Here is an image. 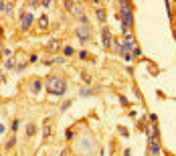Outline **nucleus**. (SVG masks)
<instances>
[{
  "label": "nucleus",
  "instance_id": "f257e3e1",
  "mask_svg": "<svg viewBox=\"0 0 176 156\" xmlns=\"http://www.w3.org/2000/svg\"><path fill=\"white\" fill-rule=\"evenodd\" d=\"M47 89H49L51 95H63L67 91V81L61 75H51L47 79Z\"/></svg>",
  "mask_w": 176,
  "mask_h": 156
},
{
  "label": "nucleus",
  "instance_id": "f03ea898",
  "mask_svg": "<svg viewBox=\"0 0 176 156\" xmlns=\"http://www.w3.org/2000/svg\"><path fill=\"white\" fill-rule=\"evenodd\" d=\"M119 16H121V29L124 33L128 34V31L132 29V22H134V8L129 2H119Z\"/></svg>",
  "mask_w": 176,
  "mask_h": 156
},
{
  "label": "nucleus",
  "instance_id": "7ed1b4c3",
  "mask_svg": "<svg viewBox=\"0 0 176 156\" xmlns=\"http://www.w3.org/2000/svg\"><path fill=\"white\" fill-rule=\"evenodd\" d=\"M33 22H35V16H33L31 12H23V14H20V29H23V31H28Z\"/></svg>",
  "mask_w": 176,
  "mask_h": 156
},
{
  "label": "nucleus",
  "instance_id": "20e7f679",
  "mask_svg": "<svg viewBox=\"0 0 176 156\" xmlns=\"http://www.w3.org/2000/svg\"><path fill=\"white\" fill-rule=\"evenodd\" d=\"M75 33H77V37H79V41H81V43L89 41V37H91V31H89V26H87V24H79Z\"/></svg>",
  "mask_w": 176,
  "mask_h": 156
},
{
  "label": "nucleus",
  "instance_id": "39448f33",
  "mask_svg": "<svg viewBox=\"0 0 176 156\" xmlns=\"http://www.w3.org/2000/svg\"><path fill=\"white\" fill-rule=\"evenodd\" d=\"M41 89H43V83H41L39 79H33V81H31V91H33V93H39Z\"/></svg>",
  "mask_w": 176,
  "mask_h": 156
},
{
  "label": "nucleus",
  "instance_id": "423d86ee",
  "mask_svg": "<svg viewBox=\"0 0 176 156\" xmlns=\"http://www.w3.org/2000/svg\"><path fill=\"white\" fill-rule=\"evenodd\" d=\"M111 45V39H109V29L103 26V47H109Z\"/></svg>",
  "mask_w": 176,
  "mask_h": 156
},
{
  "label": "nucleus",
  "instance_id": "0eeeda50",
  "mask_svg": "<svg viewBox=\"0 0 176 156\" xmlns=\"http://www.w3.org/2000/svg\"><path fill=\"white\" fill-rule=\"evenodd\" d=\"M0 8H2L4 14H10V12H12V4H10V2H2V4H0Z\"/></svg>",
  "mask_w": 176,
  "mask_h": 156
},
{
  "label": "nucleus",
  "instance_id": "6e6552de",
  "mask_svg": "<svg viewBox=\"0 0 176 156\" xmlns=\"http://www.w3.org/2000/svg\"><path fill=\"white\" fill-rule=\"evenodd\" d=\"M97 18L101 24H105V10H101V8H97Z\"/></svg>",
  "mask_w": 176,
  "mask_h": 156
},
{
  "label": "nucleus",
  "instance_id": "1a4fd4ad",
  "mask_svg": "<svg viewBox=\"0 0 176 156\" xmlns=\"http://www.w3.org/2000/svg\"><path fill=\"white\" fill-rule=\"evenodd\" d=\"M69 105H73V100H65L63 103H61V108H59V110L65 111V110H69Z\"/></svg>",
  "mask_w": 176,
  "mask_h": 156
},
{
  "label": "nucleus",
  "instance_id": "9d476101",
  "mask_svg": "<svg viewBox=\"0 0 176 156\" xmlns=\"http://www.w3.org/2000/svg\"><path fill=\"white\" fill-rule=\"evenodd\" d=\"M14 144H16V136H12L8 142H4V148H6V150H10V148H12Z\"/></svg>",
  "mask_w": 176,
  "mask_h": 156
},
{
  "label": "nucleus",
  "instance_id": "9b49d317",
  "mask_svg": "<svg viewBox=\"0 0 176 156\" xmlns=\"http://www.w3.org/2000/svg\"><path fill=\"white\" fill-rule=\"evenodd\" d=\"M36 132V128H35V124H28V126H26V136H28V138H31V136H33V134Z\"/></svg>",
  "mask_w": 176,
  "mask_h": 156
},
{
  "label": "nucleus",
  "instance_id": "f8f14e48",
  "mask_svg": "<svg viewBox=\"0 0 176 156\" xmlns=\"http://www.w3.org/2000/svg\"><path fill=\"white\" fill-rule=\"evenodd\" d=\"M73 53H75V49H73V47H65V49H63V55H65V57H71Z\"/></svg>",
  "mask_w": 176,
  "mask_h": 156
},
{
  "label": "nucleus",
  "instance_id": "ddd939ff",
  "mask_svg": "<svg viewBox=\"0 0 176 156\" xmlns=\"http://www.w3.org/2000/svg\"><path fill=\"white\" fill-rule=\"evenodd\" d=\"M18 128H20V122H18V120H14V122H12V132H16Z\"/></svg>",
  "mask_w": 176,
  "mask_h": 156
},
{
  "label": "nucleus",
  "instance_id": "4468645a",
  "mask_svg": "<svg viewBox=\"0 0 176 156\" xmlns=\"http://www.w3.org/2000/svg\"><path fill=\"white\" fill-rule=\"evenodd\" d=\"M59 49V43H49V51H57Z\"/></svg>",
  "mask_w": 176,
  "mask_h": 156
},
{
  "label": "nucleus",
  "instance_id": "2eb2a0df",
  "mask_svg": "<svg viewBox=\"0 0 176 156\" xmlns=\"http://www.w3.org/2000/svg\"><path fill=\"white\" fill-rule=\"evenodd\" d=\"M12 65H14V59H8V61L4 63V69H10Z\"/></svg>",
  "mask_w": 176,
  "mask_h": 156
},
{
  "label": "nucleus",
  "instance_id": "dca6fc26",
  "mask_svg": "<svg viewBox=\"0 0 176 156\" xmlns=\"http://www.w3.org/2000/svg\"><path fill=\"white\" fill-rule=\"evenodd\" d=\"M134 57H142V51L138 49V47H134Z\"/></svg>",
  "mask_w": 176,
  "mask_h": 156
},
{
  "label": "nucleus",
  "instance_id": "f3484780",
  "mask_svg": "<svg viewBox=\"0 0 176 156\" xmlns=\"http://www.w3.org/2000/svg\"><path fill=\"white\" fill-rule=\"evenodd\" d=\"M45 26H47V18L43 16V18H41V29H45Z\"/></svg>",
  "mask_w": 176,
  "mask_h": 156
},
{
  "label": "nucleus",
  "instance_id": "a211bd4d",
  "mask_svg": "<svg viewBox=\"0 0 176 156\" xmlns=\"http://www.w3.org/2000/svg\"><path fill=\"white\" fill-rule=\"evenodd\" d=\"M73 136H75V134H73V130H67V140H71Z\"/></svg>",
  "mask_w": 176,
  "mask_h": 156
},
{
  "label": "nucleus",
  "instance_id": "6ab92c4d",
  "mask_svg": "<svg viewBox=\"0 0 176 156\" xmlns=\"http://www.w3.org/2000/svg\"><path fill=\"white\" fill-rule=\"evenodd\" d=\"M124 156H132V150H126V152H124Z\"/></svg>",
  "mask_w": 176,
  "mask_h": 156
},
{
  "label": "nucleus",
  "instance_id": "aec40b11",
  "mask_svg": "<svg viewBox=\"0 0 176 156\" xmlns=\"http://www.w3.org/2000/svg\"><path fill=\"white\" fill-rule=\"evenodd\" d=\"M61 156H69V152H67V150H63V152H61Z\"/></svg>",
  "mask_w": 176,
  "mask_h": 156
},
{
  "label": "nucleus",
  "instance_id": "412c9836",
  "mask_svg": "<svg viewBox=\"0 0 176 156\" xmlns=\"http://www.w3.org/2000/svg\"><path fill=\"white\" fill-rule=\"evenodd\" d=\"M146 156H154V154H152V152H150V150H148V152H146Z\"/></svg>",
  "mask_w": 176,
  "mask_h": 156
}]
</instances>
